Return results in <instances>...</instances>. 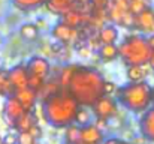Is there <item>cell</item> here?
<instances>
[{
    "instance_id": "cell-9",
    "label": "cell",
    "mask_w": 154,
    "mask_h": 144,
    "mask_svg": "<svg viewBox=\"0 0 154 144\" xmlns=\"http://www.w3.org/2000/svg\"><path fill=\"white\" fill-rule=\"evenodd\" d=\"M8 74V80L14 89V92L17 90H21V89H26L29 87V72H27V68L26 65H18V66H14Z\"/></svg>"
},
{
    "instance_id": "cell-2",
    "label": "cell",
    "mask_w": 154,
    "mask_h": 144,
    "mask_svg": "<svg viewBox=\"0 0 154 144\" xmlns=\"http://www.w3.org/2000/svg\"><path fill=\"white\" fill-rule=\"evenodd\" d=\"M44 120L54 128H66L75 123V116L79 110L78 101L67 90H60L41 102Z\"/></svg>"
},
{
    "instance_id": "cell-8",
    "label": "cell",
    "mask_w": 154,
    "mask_h": 144,
    "mask_svg": "<svg viewBox=\"0 0 154 144\" xmlns=\"http://www.w3.org/2000/svg\"><path fill=\"white\" fill-rule=\"evenodd\" d=\"M24 113H27V111L23 108V105L18 102V99L14 95L8 96V99H6V102H5V107H3V114H5L6 123H8L11 128L15 126L17 120H18Z\"/></svg>"
},
{
    "instance_id": "cell-3",
    "label": "cell",
    "mask_w": 154,
    "mask_h": 144,
    "mask_svg": "<svg viewBox=\"0 0 154 144\" xmlns=\"http://www.w3.org/2000/svg\"><path fill=\"white\" fill-rule=\"evenodd\" d=\"M118 101L133 113H144L153 104V87L144 81H130L118 89Z\"/></svg>"
},
{
    "instance_id": "cell-31",
    "label": "cell",
    "mask_w": 154,
    "mask_h": 144,
    "mask_svg": "<svg viewBox=\"0 0 154 144\" xmlns=\"http://www.w3.org/2000/svg\"><path fill=\"white\" fill-rule=\"evenodd\" d=\"M29 132H30V134L33 135V138H35L36 141H38V140L41 138V137H42V128L39 126V123H36V125H35V126H33V128H32V129H30Z\"/></svg>"
},
{
    "instance_id": "cell-4",
    "label": "cell",
    "mask_w": 154,
    "mask_h": 144,
    "mask_svg": "<svg viewBox=\"0 0 154 144\" xmlns=\"http://www.w3.org/2000/svg\"><path fill=\"white\" fill-rule=\"evenodd\" d=\"M153 48L150 47L147 38L141 35H130L118 45V57L130 65H148Z\"/></svg>"
},
{
    "instance_id": "cell-28",
    "label": "cell",
    "mask_w": 154,
    "mask_h": 144,
    "mask_svg": "<svg viewBox=\"0 0 154 144\" xmlns=\"http://www.w3.org/2000/svg\"><path fill=\"white\" fill-rule=\"evenodd\" d=\"M35 143H38V141L33 138V135L30 132H18L17 144H35Z\"/></svg>"
},
{
    "instance_id": "cell-19",
    "label": "cell",
    "mask_w": 154,
    "mask_h": 144,
    "mask_svg": "<svg viewBox=\"0 0 154 144\" xmlns=\"http://www.w3.org/2000/svg\"><path fill=\"white\" fill-rule=\"evenodd\" d=\"M78 66H79V65H73V63H70V65L63 66V68H61V72H58V80H60V86H61L63 90L67 89V86H69V83H70L73 74L76 72Z\"/></svg>"
},
{
    "instance_id": "cell-22",
    "label": "cell",
    "mask_w": 154,
    "mask_h": 144,
    "mask_svg": "<svg viewBox=\"0 0 154 144\" xmlns=\"http://www.w3.org/2000/svg\"><path fill=\"white\" fill-rule=\"evenodd\" d=\"M47 2H48V0H12V3H14L18 9L26 11V12L33 11V9H36V8L45 5Z\"/></svg>"
},
{
    "instance_id": "cell-41",
    "label": "cell",
    "mask_w": 154,
    "mask_h": 144,
    "mask_svg": "<svg viewBox=\"0 0 154 144\" xmlns=\"http://www.w3.org/2000/svg\"><path fill=\"white\" fill-rule=\"evenodd\" d=\"M35 144H39V143H35Z\"/></svg>"
},
{
    "instance_id": "cell-32",
    "label": "cell",
    "mask_w": 154,
    "mask_h": 144,
    "mask_svg": "<svg viewBox=\"0 0 154 144\" xmlns=\"http://www.w3.org/2000/svg\"><path fill=\"white\" fill-rule=\"evenodd\" d=\"M17 135L18 134H14V132H9L3 137V143L6 144H17Z\"/></svg>"
},
{
    "instance_id": "cell-6",
    "label": "cell",
    "mask_w": 154,
    "mask_h": 144,
    "mask_svg": "<svg viewBox=\"0 0 154 144\" xmlns=\"http://www.w3.org/2000/svg\"><path fill=\"white\" fill-rule=\"evenodd\" d=\"M79 35H81V30L79 29H73L64 23H58L52 27V36L60 42V44H64V45H70L73 42H76L79 39Z\"/></svg>"
},
{
    "instance_id": "cell-37",
    "label": "cell",
    "mask_w": 154,
    "mask_h": 144,
    "mask_svg": "<svg viewBox=\"0 0 154 144\" xmlns=\"http://www.w3.org/2000/svg\"><path fill=\"white\" fill-rule=\"evenodd\" d=\"M147 41H148V44H150V47L154 50V33L153 35H150L148 38H147Z\"/></svg>"
},
{
    "instance_id": "cell-39",
    "label": "cell",
    "mask_w": 154,
    "mask_h": 144,
    "mask_svg": "<svg viewBox=\"0 0 154 144\" xmlns=\"http://www.w3.org/2000/svg\"><path fill=\"white\" fill-rule=\"evenodd\" d=\"M153 104H154V87H153Z\"/></svg>"
},
{
    "instance_id": "cell-42",
    "label": "cell",
    "mask_w": 154,
    "mask_h": 144,
    "mask_svg": "<svg viewBox=\"0 0 154 144\" xmlns=\"http://www.w3.org/2000/svg\"><path fill=\"white\" fill-rule=\"evenodd\" d=\"M3 144H6V143H3Z\"/></svg>"
},
{
    "instance_id": "cell-30",
    "label": "cell",
    "mask_w": 154,
    "mask_h": 144,
    "mask_svg": "<svg viewBox=\"0 0 154 144\" xmlns=\"http://www.w3.org/2000/svg\"><path fill=\"white\" fill-rule=\"evenodd\" d=\"M117 92V86L112 83V81H105V86H103V95H112Z\"/></svg>"
},
{
    "instance_id": "cell-18",
    "label": "cell",
    "mask_w": 154,
    "mask_h": 144,
    "mask_svg": "<svg viewBox=\"0 0 154 144\" xmlns=\"http://www.w3.org/2000/svg\"><path fill=\"white\" fill-rule=\"evenodd\" d=\"M148 66L150 65H130L127 66V78L129 81H144L148 75Z\"/></svg>"
},
{
    "instance_id": "cell-23",
    "label": "cell",
    "mask_w": 154,
    "mask_h": 144,
    "mask_svg": "<svg viewBox=\"0 0 154 144\" xmlns=\"http://www.w3.org/2000/svg\"><path fill=\"white\" fill-rule=\"evenodd\" d=\"M64 138H66V144H79V126L75 123L66 126Z\"/></svg>"
},
{
    "instance_id": "cell-21",
    "label": "cell",
    "mask_w": 154,
    "mask_h": 144,
    "mask_svg": "<svg viewBox=\"0 0 154 144\" xmlns=\"http://www.w3.org/2000/svg\"><path fill=\"white\" fill-rule=\"evenodd\" d=\"M20 35L26 39V41H35L39 36V29L35 23H26L21 26L20 29Z\"/></svg>"
},
{
    "instance_id": "cell-27",
    "label": "cell",
    "mask_w": 154,
    "mask_h": 144,
    "mask_svg": "<svg viewBox=\"0 0 154 144\" xmlns=\"http://www.w3.org/2000/svg\"><path fill=\"white\" fill-rule=\"evenodd\" d=\"M147 8H148L147 0H130V3H129V11L133 15H138L139 12H142Z\"/></svg>"
},
{
    "instance_id": "cell-33",
    "label": "cell",
    "mask_w": 154,
    "mask_h": 144,
    "mask_svg": "<svg viewBox=\"0 0 154 144\" xmlns=\"http://www.w3.org/2000/svg\"><path fill=\"white\" fill-rule=\"evenodd\" d=\"M78 54H79L81 59H88L90 54H91V48H88L87 45H84V47H81L78 50Z\"/></svg>"
},
{
    "instance_id": "cell-35",
    "label": "cell",
    "mask_w": 154,
    "mask_h": 144,
    "mask_svg": "<svg viewBox=\"0 0 154 144\" xmlns=\"http://www.w3.org/2000/svg\"><path fill=\"white\" fill-rule=\"evenodd\" d=\"M103 144H129V143L121 141V140H117V138H109V140H106Z\"/></svg>"
},
{
    "instance_id": "cell-14",
    "label": "cell",
    "mask_w": 154,
    "mask_h": 144,
    "mask_svg": "<svg viewBox=\"0 0 154 144\" xmlns=\"http://www.w3.org/2000/svg\"><path fill=\"white\" fill-rule=\"evenodd\" d=\"M45 6L51 11L52 14H64L69 12L72 9H79V3L78 0H48L45 3Z\"/></svg>"
},
{
    "instance_id": "cell-15",
    "label": "cell",
    "mask_w": 154,
    "mask_h": 144,
    "mask_svg": "<svg viewBox=\"0 0 154 144\" xmlns=\"http://www.w3.org/2000/svg\"><path fill=\"white\" fill-rule=\"evenodd\" d=\"M60 90H61V86H60L58 75H50V77L45 80V84H44L42 90L38 93V99L42 102V101H45L47 98H50L51 95L60 92Z\"/></svg>"
},
{
    "instance_id": "cell-25",
    "label": "cell",
    "mask_w": 154,
    "mask_h": 144,
    "mask_svg": "<svg viewBox=\"0 0 154 144\" xmlns=\"http://www.w3.org/2000/svg\"><path fill=\"white\" fill-rule=\"evenodd\" d=\"M15 93L9 80H8V74L0 71V95H6V96H12Z\"/></svg>"
},
{
    "instance_id": "cell-12",
    "label": "cell",
    "mask_w": 154,
    "mask_h": 144,
    "mask_svg": "<svg viewBox=\"0 0 154 144\" xmlns=\"http://www.w3.org/2000/svg\"><path fill=\"white\" fill-rule=\"evenodd\" d=\"M139 129L145 140L154 141V107H150L147 111H144L139 120Z\"/></svg>"
},
{
    "instance_id": "cell-34",
    "label": "cell",
    "mask_w": 154,
    "mask_h": 144,
    "mask_svg": "<svg viewBox=\"0 0 154 144\" xmlns=\"http://www.w3.org/2000/svg\"><path fill=\"white\" fill-rule=\"evenodd\" d=\"M94 125H96V126H97L100 131H103V129L106 128L108 122H106V120H102V119H96V123H94Z\"/></svg>"
},
{
    "instance_id": "cell-40",
    "label": "cell",
    "mask_w": 154,
    "mask_h": 144,
    "mask_svg": "<svg viewBox=\"0 0 154 144\" xmlns=\"http://www.w3.org/2000/svg\"><path fill=\"white\" fill-rule=\"evenodd\" d=\"M0 144H3V138L2 137H0Z\"/></svg>"
},
{
    "instance_id": "cell-24",
    "label": "cell",
    "mask_w": 154,
    "mask_h": 144,
    "mask_svg": "<svg viewBox=\"0 0 154 144\" xmlns=\"http://www.w3.org/2000/svg\"><path fill=\"white\" fill-rule=\"evenodd\" d=\"M90 120H91V116H90L88 108L87 107H79V110H78V113L75 116V125L85 126V125L90 123Z\"/></svg>"
},
{
    "instance_id": "cell-7",
    "label": "cell",
    "mask_w": 154,
    "mask_h": 144,
    "mask_svg": "<svg viewBox=\"0 0 154 144\" xmlns=\"http://www.w3.org/2000/svg\"><path fill=\"white\" fill-rule=\"evenodd\" d=\"M29 75H35V77H41V78H48L51 75V63L47 57L44 56H35L29 60V63L26 65Z\"/></svg>"
},
{
    "instance_id": "cell-16",
    "label": "cell",
    "mask_w": 154,
    "mask_h": 144,
    "mask_svg": "<svg viewBox=\"0 0 154 144\" xmlns=\"http://www.w3.org/2000/svg\"><path fill=\"white\" fill-rule=\"evenodd\" d=\"M97 38H99L102 45L103 44H115L117 39H118V30L112 24H108V26L103 24L102 27L97 30Z\"/></svg>"
},
{
    "instance_id": "cell-10",
    "label": "cell",
    "mask_w": 154,
    "mask_h": 144,
    "mask_svg": "<svg viewBox=\"0 0 154 144\" xmlns=\"http://www.w3.org/2000/svg\"><path fill=\"white\" fill-rule=\"evenodd\" d=\"M133 27H136L144 35H148V36L153 35L154 33V9H151L148 6L147 9H144L142 12L135 15Z\"/></svg>"
},
{
    "instance_id": "cell-20",
    "label": "cell",
    "mask_w": 154,
    "mask_h": 144,
    "mask_svg": "<svg viewBox=\"0 0 154 144\" xmlns=\"http://www.w3.org/2000/svg\"><path fill=\"white\" fill-rule=\"evenodd\" d=\"M97 51H99V57L102 62H112L118 57V45L117 44H103Z\"/></svg>"
},
{
    "instance_id": "cell-5",
    "label": "cell",
    "mask_w": 154,
    "mask_h": 144,
    "mask_svg": "<svg viewBox=\"0 0 154 144\" xmlns=\"http://www.w3.org/2000/svg\"><path fill=\"white\" fill-rule=\"evenodd\" d=\"M90 108H91V111H93V114H94L96 119H102V120H106V122H109L118 113V104H117V101L109 95L100 96Z\"/></svg>"
},
{
    "instance_id": "cell-29",
    "label": "cell",
    "mask_w": 154,
    "mask_h": 144,
    "mask_svg": "<svg viewBox=\"0 0 154 144\" xmlns=\"http://www.w3.org/2000/svg\"><path fill=\"white\" fill-rule=\"evenodd\" d=\"M109 3V0H90L91 11H108Z\"/></svg>"
},
{
    "instance_id": "cell-36",
    "label": "cell",
    "mask_w": 154,
    "mask_h": 144,
    "mask_svg": "<svg viewBox=\"0 0 154 144\" xmlns=\"http://www.w3.org/2000/svg\"><path fill=\"white\" fill-rule=\"evenodd\" d=\"M36 26H38V29H42V27H47V21H44L42 18H39V20H38V24H36Z\"/></svg>"
},
{
    "instance_id": "cell-17",
    "label": "cell",
    "mask_w": 154,
    "mask_h": 144,
    "mask_svg": "<svg viewBox=\"0 0 154 144\" xmlns=\"http://www.w3.org/2000/svg\"><path fill=\"white\" fill-rule=\"evenodd\" d=\"M38 123V119H36V116H35V113L33 111H27V113H24L18 120H17V123H15V129H17V132H29L35 125Z\"/></svg>"
},
{
    "instance_id": "cell-1",
    "label": "cell",
    "mask_w": 154,
    "mask_h": 144,
    "mask_svg": "<svg viewBox=\"0 0 154 144\" xmlns=\"http://www.w3.org/2000/svg\"><path fill=\"white\" fill-rule=\"evenodd\" d=\"M103 86L105 78L97 69L79 65L66 90L78 101L81 107L90 108L100 96H103Z\"/></svg>"
},
{
    "instance_id": "cell-13",
    "label": "cell",
    "mask_w": 154,
    "mask_h": 144,
    "mask_svg": "<svg viewBox=\"0 0 154 144\" xmlns=\"http://www.w3.org/2000/svg\"><path fill=\"white\" fill-rule=\"evenodd\" d=\"M14 96L18 99V102L23 105V108L26 110V111H33L35 110V107H36V104H38V93L36 92H33L32 89H29V87H26V89H21V90H17Z\"/></svg>"
},
{
    "instance_id": "cell-11",
    "label": "cell",
    "mask_w": 154,
    "mask_h": 144,
    "mask_svg": "<svg viewBox=\"0 0 154 144\" xmlns=\"http://www.w3.org/2000/svg\"><path fill=\"white\" fill-rule=\"evenodd\" d=\"M103 131H100L94 123L79 126V144H102Z\"/></svg>"
},
{
    "instance_id": "cell-38",
    "label": "cell",
    "mask_w": 154,
    "mask_h": 144,
    "mask_svg": "<svg viewBox=\"0 0 154 144\" xmlns=\"http://www.w3.org/2000/svg\"><path fill=\"white\" fill-rule=\"evenodd\" d=\"M151 68H154V50H153V53H151V57H150V63H148Z\"/></svg>"
},
{
    "instance_id": "cell-26",
    "label": "cell",
    "mask_w": 154,
    "mask_h": 144,
    "mask_svg": "<svg viewBox=\"0 0 154 144\" xmlns=\"http://www.w3.org/2000/svg\"><path fill=\"white\" fill-rule=\"evenodd\" d=\"M45 84V78H41V77H35V75H29V89H32L33 92L39 93L42 90Z\"/></svg>"
}]
</instances>
